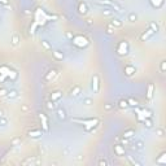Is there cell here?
I'll list each match as a JSON object with an SVG mask.
<instances>
[{
    "instance_id": "cell-1",
    "label": "cell",
    "mask_w": 166,
    "mask_h": 166,
    "mask_svg": "<svg viewBox=\"0 0 166 166\" xmlns=\"http://www.w3.org/2000/svg\"><path fill=\"white\" fill-rule=\"evenodd\" d=\"M72 121L74 123L83 126L87 132H92L100 123L99 118H72Z\"/></svg>"
},
{
    "instance_id": "cell-2",
    "label": "cell",
    "mask_w": 166,
    "mask_h": 166,
    "mask_svg": "<svg viewBox=\"0 0 166 166\" xmlns=\"http://www.w3.org/2000/svg\"><path fill=\"white\" fill-rule=\"evenodd\" d=\"M72 42H73V44L76 46L77 48H79V49L87 48V47L90 46V40L86 37H83V35H74Z\"/></svg>"
},
{
    "instance_id": "cell-3",
    "label": "cell",
    "mask_w": 166,
    "mask_h": 166,
    "mask_svg": "<svg viewBox=\"0 0 166 166\" xmlns=\"http://www.w3.org/2000/svg\"><path fill=\"white\" fill-rule=\"evenodd\" d=\"M116 52H117L118 56H127L129 52H130V44H129V42L122 40V42L118 43L117 47H116Z\"/></svg>"
},
{
    "instance_id": "cell-4",
    "label": "cell",
    "mask_w": 166,
    "mask_h": 166,
    "mask_svg": "<svg viewBox=\"0 0 166 166\" xmlns=\"http://www.w3.org/2000/svg\"><path fill=\"white\" fill-rule=\"evenodd\" d=\"M95 3L104 8H109V9H114L116 12H121V7L116 1H112V0H96Z\"/></svg>"
},
{
    "instance_id": "cell-5",
    "label": "cell",
    "mask_w": 166,
    "mask_h": 166,
    "mask_svg": "<svg viewBox=\"0 0 166 166\" xmlns=\"http://www.w3.org/2000/svg\"><path fill=\"white\" fill-rule=\"evenodd\" d=\"M39 120H40V123H42V130L43 132H48L49 131V120L47 117L46 113H39Z\"/></svg>"
},
{
    "instance_id": "cell-6",
    "label": "cell",
    "mask_w": 166,
    "mask_h": 166,
    "mask_svg": "<svg viewBox=\"0 0 166 166\" xmlns=\"http://www.w3.org/2000/svg\"><path fill=\"white\" fill-rule=\"evenodd\" d=\"M91 87H92L93 93H97L100 91V77L99 74H93L92 79H91Z\"/></svg>"
},
{
    "instance_id": "cell-7",
    "label": "cell",
    "mask_w": 166,
    "mask_h": 166,
    "mask_svg": "<svg viewBox=\"0 0 166 166\" xmlns=\"http://www.w3.org/2000/svg\"><path fill=\"white\" fill-rule=\"evenodd\" d=\"M57 76H58L57 70L56 69H51V70H48V72L46 73V76L43 77V81L47 82V83H49V82H52V81L56 79Z\"/></svg>"
},
{
    "instance_id": "cell-8",
    "label": "cell",
    "mask_w": 166,
    "mask_h": 166,
    "mask_svg": "<svg viewBox=\"0 0 166 166\" xmlns=\"http://www.w3.org/2000/svg\"><path fill=\"white\" fill-rule=\"evenodd\" d=\"M77 10L79 14L86 16L88 13V7H87V4L83 1V0H81V1H78V4H77Z\"/></svg>"
},
{
    "instance_id": "cell-9",
    "label": "cell",
    "mask_w": 166,
    "mask_h": 166,
    "mask_svg": "<svg viewBox=\"0 0 166 166\" xmlns=\"http://www.w3.org/2000/svg\"><path fill=\"white\" fill-rule=\"evenodd\" d=\"M56 117L58 121H66L68 120V113H66L65 108H62V106H60V108L56 109Z\"/></svg>"
},
{
    "instance_id": "cell-10",
    "label": "cell",
    "mask_w": 166,
    "mask_h": 166,
    "mask_svg": "<svg viewBox=\"0 0 166 166\" xmlns=\"http://www.w3.org/2000/svg\"><path fill=\"white\" fill-rule=\"evenodd\" d=\"M113 151H114V153H116V156H118V157H125L126 156L125 147L122 144H114L113 145Z\"/></svg>"
},
{
    "instance_id": "cell-11",
    "label": "cell",
    "mask_w": 166,
    "mask_h": 166,
    "mask_svg": "<svg viewBox=\"0 0 166 166\" xmlns=\"http://www.w3.org/2000/svg\"><path fill=\"white\" fill-rule=\"evenodd\" d=\"M27 135H29V138H31V139H39V138L43 135V130L42 129H33L27 132Z\"/></svg>"
},
{
    "instance_id": "cell-12",
    "label": "cell",
    "mask_w": 166,
    "mask_h": 166,
    "mask_svg": "<svg viewBox=\"0 0 166 166\" xmlns=\"http://www.w3.org/2000/svg\"><path fill=\"white\" fill-rule=\"evenodd\" d=\"M61 97H62V91L56 90V91H53V92L51 93L49 100L52 101V102H58V101L61 100Z\"/></svg>"
},
{
    "instance_id": "cell-13",
    "label": "cell",
    "mask_w": 166,
    "mask_h": 166,
    "mask_svg": "<svg viewBox=\"0 0 166 166\" xmlns=\"http://www.w3.org/2000/svg\"><path fill=\"white\" fill-rule=\"evenodd\" d=\"M155 34H156L155 31H153V30H151V29H149V27H148V30H147V31H144V33L140 35V40H141V42H147L148 39H151V38H152Z\"/></svg>"
},
{
    "instance_id": "cell-14",
    "label": "cell",
    "mask_w": 166,
    "mask_h": 166,
    "mask_svg": "<svg viewBox=\"0 0 166 166\" xmlns=\"http://www.w3.org/2000/svg\"><path fill=\"white\" fill-rule=\"evenodd\" d=\"M123 72H125V74L127 77H132L134 74L136 73V68L134 65H131V64H129V65H126L125 68H123Z\"/></svg>"
},
{
    "instance_id": "cell-15",
    "label": "cell",
    "mask_w": 166,
    "mask_h": 166,
    "mask_svg": "<svg viewBox=\"0 0 166 166\" xmlns=\"http://www.w3.org/2000/svg\"><path fill=\"white\" fill-rule=\"evenodd\" d=\"M155 91H156L155 84H153V83H148V86H147V95H145L148 100H152V99H153V95H155Z\"/></svg>"
},
{
    "instance_id": "cell-16",
    "label": "cell",
    "mask_w": 166,
    "mask_h": 166,
    "mask_svg": "<svg viewBox=\"0 0 166 166\" xmlns=\"http://www.w3.org/2000/svg\"><path fill=\"white\" fill-rule=\"evenodd\" d=\"M149 4L153 9H161L165 4V0H149Z\"/></svg>"
},
{
    "instance_id": "cell-17",
    "label": "cell",
    "mask_w": 166,
    "mask_h": 166,
    "mask_svg": "<svg viewBox=\"0 0 166 166\" xmlns=\"http://www.w3.org/2000/svg\"><path fill=\"white\" fill-rule=\"evenodd\" d=\"M81 92H82V88H81V86H74L72 90H70V96L72 97H78L81 95Z\"/></svg>"
},
{
    "instance_id": "cell-18",
    "label": "cell",
    "mask_w": 166,
    "mask_h": 166,
    "mask_svg": "<svg viewBox=\"0 0 166 166\" xmlns=\"http://www.w3.org/2000/svg\"><path fill=\"white\" fill-rule=\"evenodd\" d=\"M52 56L56 61H62L65 57V55H64V52H61V51L57 49V51H52Z\"/></svg>"
},
{
    "instance_id": "cell-19",
    "label": "cell",
    "mask_w": 166,
    "mask_h": 166,
    "mask_svg": "<svg viewBox=\"0 0 166 166\" xmlns=\"http://www.w3.org/2000/svg\"><path fill=\"white\" fill-rule=\"evenodd\" d=\"M9 100H16V99H18V91L17 90H8V93H7V96Z\"/></svg>"
},
{
    "instance_id": "cell-20",
    "label": "cell",
    "mask_w": 166,
    "mask_h": 166,
    "mask_svg": "<svg viewBox=\"0 0 166 166\" xmlns=\"http://www.w3.org/2000/svg\"><path fill=\"white\" fill-rule=\"evenodd\" d=\"M110 25H112L114 29H121V27L123 26V22H122L120 18H113L112 21H110Z\"/></svg>"
},
{
    "instance_id": "cell-21",
    "label": "cell",
    "mask_w": 166,
    "mask_h": 166,
    "mask_svg": "<svg viewBox=\"0 0 166 166\" xmlns=\"http://www.w3.org/2000/svg\"><path fill=\"white\" fill-rule=\"evenodd\" d=\"M140 112H141V116H143V118H153L152 110H149L147 108H140Z\"/></svg>"
},
{
    "instance_id": "cell-22",
    "label": "cell",
    "mask_w": 166,
    "mask_h": 166,
    "mask_svg": "<svg viewBox=\"0 0 166 166\" xmlns=\"http://www.w3.org/2000/svg\"><path fill=\"white\" fill-rule=\"evenodd\" d=\"M19 42H21V38H19L18 34H13L12 35V39H10V44L13 47H17L19 44Z\"/></svg>"
},
{
    "instance_id": "cell-23",
    "label": "cell",
    "mask_w": 166,
    "mask_h": 166,
    "mask_svg": "<svg viewBox=\"0 0 166 166\" xmlns=\"http://www.w3.org/2000/svg\"><path fill=\"white\" fill-rule=\"evenodd\" d=\"M134 135H135V130H134V129H127V130H125L122 138H125V139H130V138H132Z\"/></svg>"
},
{
    "instance_id": "cell-24",
    "label": "cell",
    "mask_w": 166,
    "mask_h": 166,
    "mask_svg": "<svg viewBox=\"0 0 166 166\" xmlns=\"http://www.w3.org/2000/svg\"><path fill=\"white\" fill-rule=\"evenodd\" d=\"M156 164L157 165H166V152H162L159 156V159L156 160Z\"/></svg>"
},
{
    "instance_id": "cell-25",
    "label": "cell",
    "mask_w": 166,
    "mask_h": 166,
    "mask_svg": "<svg viewBox=\"0 0 166 166\" xmlns=\"http://www.w3.org/2000/svg\"><path fill=\"white\" fill-rule=\"evenodd\" d=\"M143 125H144L145 129H152L153 127V120H152V118H144Z\"/></svg>"
},
{
    "instance_id": "cell-26",
    "label": "cell",
    "mask_w": 166,
    "mask_h": 166,
    "mask_svg": "<svg viewBox=\"0 0 166 166\" xmlns=\"http://www.w3.org/2000/svg\"><path fill=\"white\" fill-rule=\"evenodd\" d=\"M136 19H138V14L135 13V12H130V13L127 14V21L129 22L134 23V22H136Z\"/></svg>"
},
{
    "instance_id": "cell-27",
    "label": "cell",
    "mask_w": 166,
    "mask_h": 166,
    "mask_svg": "<svg viewBox=\"0 0 166 166\" xmlns=\"http://www.w3.org/2000/svg\"><path fill=\"white\" fill-rule=\"evenodd\" d=\"M42 47L46 51H52V44H51L47 39H42Z\"/></svg>"
},
{
    "instance_id": "cell-28",
    "label": "cell",
    "mask_w": 166,
    "mask_h": 166,
    "mask_svg": "<svg viewBox=\"0 0 166 166\" xmlns=\"http://www.w3.org/2000/svg\"><path fill=\"white\" fill-rule=\"evenodd\" d=\"M127 104H129V106L136 108V106H139V101H138L136 99H134V97H129L127 99Z\"/></svg>"
},
{
    "instance_id": "cell-29",
    "label": "cell",
    "mask_w": 166,
    "mask_h": 166,
    "mask_svg": "<svg viewBox=\"0 0 166 166\" xmlns=\"http://www.w3.org/2000/svg\"><path fill=\"white\" fill-rule=\"evenodd\" d=\"M149 29H151V30H153V31H155V33L157 34V33H159V31H160V25H159V23H157V22H149Z\"/></svg>"
},
{
    "instance_id": "cell-30",
    "label": "cell",
    "mask_w": 166,
    "mask_h": 166,
    "mask_svg": "<svg viewBox=\"0 0 166 166\" xmlns=\"http://www.w3.org/2000/svg\"><path fill=\"white\" fill-rule=\"evenodd\" d=\"M39 161L38 160H35V157H27V159H25L22 161V165H27V164H38Z\"/></svg>"
},
{
    "instance_id": "cell-31",
    "label": "cell",
    "mask_w": 166,
    "mask_h": 166,
    "mask_svg": "<svg viewBox=\"0 0 166 166\" xmlns=\"http://www.w3.org/2000/svg\"><path fill=\"white\" fill-rule=\"evenodd\" d=\"M118 108L120 109H127L129 108V104H127V100L122 99V100L118 101Z\"/></svg>"
},
{
    "instance_id": "cell-32",
    "label": "cell",
    "mask_w": 166,
    "mask_h": 166,
    "mask_svg": "<svg viewBox=\"0 0 166 166\" xmlns=\"http://www.w3.org/2000/svg\"><path fill=\"white\" fill-rule=\"evenodd\" d=\"M134 145H135V149H138V151H141V149L144 148V141L143 140H136Z\"/></svg>"
},
{
    "instance_id": "cell-33",
    "label": "cell",
    "mask_w": 166,
    "mask_h": 166,
    "mask_svg": "<svg viewBox=\"0 0 166 166\" xmlns=\"http://www.w3.org/2000/svg\"><path fill=\"white\" fill-rule=\"evenodd\" d=\"M82 104H83V105H86V106H90V105H92V104H93V100H92L91 97H84V99L82 100Z\"/></svg>"
},
{
    "instance_id": "cell-34",
    "label": "cell",
    "mask_w": 166,
    "mask_h": 166,
    "mask_svg": "<svg viewBox=\"0 0 166 166\" xmlns=\"http://www.w3.org/2000/svg\"><path fill=\"white\" fill-rule=\"evenodd\" d=\"M114 31H116V29H114V27L110 25H106V27H105V33L108 34V35H112V34H114Z\"/></svg>"
},
{
    "instance_id": "cell-35",
    "label": "cell",
    "mask_w": 166,
    "mask_h": 166,
    "mask_svg": "<svg viewBox=\"0 0 166 166\" xmlns=\"http://www.w3.org/2000/svg\"><path fill=\"white\" fill-rule=\"evenodd\" d=\"M127 160H129V162L131 164V165H135V166H140V165H141V164L139 162V161H136L132 156H127Z\"/></svg>"
},
{
    "instance_id": "cell-36",
    "label": "cell",
    "mask_w": 166,
    "mask_h": 166,
    "mask_svg": "<svg viewBox=\"0 0 166 166\" xmlns=\"http://www.w3.org/2000/svg\"><path fill=\"white\" fill-rule=\"evenodd\" d=\"M55 106H56V102H52L51 100L46 102V108L48 109V110H53V109H55Z\"/></svg>"
},
{
    "instance_id": "cell-37",
    "label": "cell",
    "mask_w": 166,
    "mask_h": 166,
    "mask_svg": "<svg viewBox=\"0 0 166 166\" xmlns=\"http://www.w3.org/2000/svg\"><path fill=\"white\" fill-rule=\"evenodd\" d=\"M156 135L157 136H160V138H162L165 135V130L162 127H159V129H156Z\"/></svg>"
},
{
    "instance_id": "cell-38",
    "label": "cell",
    "mask_w": 166,
    "mask_h": 166,
    "mask_svg": "<svg viewBox=\"0 0 166 166\" xmlns=\"http://www.w3.org/2000/svg\"><path fill=\"white\" fill-rule=\"evenodd\" d=\"M113 108H114L113 104H109V102L104 104V110H105V112H110V110H113Z\"/></svg>"
},
{
    "instance_id": "cell-39",
    "label": "cell",
    "mask_w": 166,
    "mask_h": 166,
    "mask_svg": "<svg viewBox=\"0 0 166 166\" xmlns=\"http://www.w3.org/2000/svg\"><path fill=\"white\" fill-rule=\"evenodd\" d=\"M160 70H161V73H165V72H166V60H162V61H161V64H160Z\"/></svg>"
},
{
    "instance_id": "cell-40",
    "label": "cell",
    "mask_w": 166,
    "mask_h": 166,
    "mask_svg": "<svg viewBox=\"0 0 166 166\" xmlns=\"http://www.w3.org/2000/svg\"><path fill=\"white\" fill-rule=\"evenodd\" d=\"M113 13H114V10L109 9V8H106L105 10H102V14H104V16H108V17H109V16H113Z\"/></svg>"
},
{
    "instance_id": "cell-41",
    "label": "cell",
    "mask_w": 166,
    "mask_h": 166,
    "mask_svg": "<svg viewBox=\"0 0 166 166\" xmlns=\"http://www.w3.org/2000/svg\"><path fill=\"white\" fill-rule=\"evenodd\" d=\"M8 125V120L5 117H0V126H3V127H5Z\"/></svg>"
},
{
    "instance_id": "cell-42",
    "label": "cell",
    "mask_w": 166,
    "mask_h": 166,
    "mask_svg": "<svg viewBox=\"0 0 166 166\" xmlns=\"http://www.w3.org/2000/svg\"><path fill=\"white\" fill-rule=\"evenodd\" d=\"M97 165L99 166H108V161H106L105 159H100L97 161Z\"/></svg>"
},
{
    "instance_id": "cell-43",
    "label": "cell",
    "mask_w": 166,
    "mask_h": 166,
    "mask_svg": "<svg viewBox=\"0 0 166 166\" xmlns=\"http://www.w3.org/2000/svg\"><path fill=\"white\" fill-rule=\"evenodd\" d=\"M7 93H8V90L7 88H0V97L7 96Z\"/></svg>"
},
{
    "instance_id": "cell-44",
    "label": "cell",
    "mask_w": 166,
    "mask_h": 166,
    "mask_svg": "<svg viewBox=\"0 0 166 166\" xmlns=\"http://www.w3.org/2000/svg\"><path fill=\"white\" fill-rule=\"evenodd\" d=\"M18 143H21V139H19V138H16V139L12 140V145H16V144H18Z\"/></svg>"
},
{
    "instance_id": "cell-45",
    "label": "cell",
    "mask_w": 166,
    "mask_h": 166,
    "mask_svg": "<svg viewBox=\"0 0 166 166\" xmlns=\"http://www.w3.org/2000/svg\"><path fill=\"white\" fill-rule=\"evenodd\" d=\"M65 37H66V38H68V39H69V40H72V39H73V37H74V35H73L72 33H69V31H68V33H66V34H65Z\"/></svg>"
},
{
    "instance_id": "cell-46",
    "label": "cell",
    "mask_w": 166,
    "mask_h": 166,
    "mask_svg": "<svg viewBox=\"0 0 166 166\" xmlns=\"http://www.w3.org/2000/svg\"><path fill=\"white\" fill-rule=\"evenodd\" d=\"M86 23H87V26H92V23H93V22H92V19H90V18H88V19H86Z\"/></svg>"
},
{
    "instance_id": "cell-47",
    "label": "cell",
    "mask_w": 166,
    "mask_h": 166,
    "mask_svg": "<svg viewBox=\"0 0 166 166\" xmlns=\"http://www.w3.org/2000/svg\"><path fill=\"white\" fill-rule=\"evenodd\" d=\"M8 3H9V0H0V4H1V5H7Z\"/></svg>"
},
{
    "instance_id": "cell-48",
    "label": "cell",
    "mask_w": 166,
    "mask_h": 166,
    "mask_svg": "<svg viewBox=\"0 0 166 166\" xmlns=\"http://www.w3.org/2000/svg\"><path fill=\"white\" fill-rule=\"evenodd\" d=\"M22 112H27V110H29V106H27V105H22Z\"/></svg>"
},
{
    "instance_id": "cell-49",
    "label": "cell",
    "mask_w": 166,
    "mask_h": 166,
    "mask_svg": "<svg viewBox=\"0 0 166 166\" xmlns=\"http://www.w3.org/2000/svg\"><path fill=\"white\" fill-rule=\"evenodd\" d=\"M0 117H4V110L0 109Z\"/></svg>"
},
{
    "instance_id": "cell-50",
    "label": "cell",
    "mask_w": 166,
    "mask_h": 166,
    "mask_svg": "<svg viewBox=\"0 0 166 166\" xmlns=\"http://www.w3.org/2000/svg\"><path fill=\"white\" fill-rule=\"evenodd\" d=\"M1 19H3V18H1V16H0V22H1Z\"/></svg>"
}]
</instances>
